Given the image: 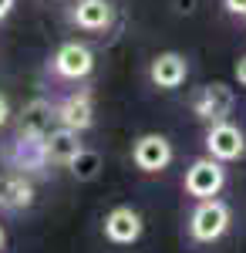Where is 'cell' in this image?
Listing matches in <instances>:
<instances>
[{
    "label": "cell",
    "instance_id": "6da1fadb",
    "mask_svg": "<svg viewBox=\"0 0 246 253\" xmlns=\"http://www.w3.org/2000/svg\"><path fill=\"white\" fill-rule=\"evenodd\" d=\"M229 223H233V213H229V206L223 199H199L196 203V210L189 213V236L196 243H216V240H223L229 230Z\"/></svg>",
    "mask_w": 246,
    "mask_h": 253
},
{
    "label": "cell",
    "instance_id": "7a4b0ae2",
    "mask_svg": "<svg viewBox=\"0 0 246 253\" xmlns=\"http://www.w3.org/2000/svg\"><path fill=\"white\" fill-rule=\"evenodd\" d=\"M47 138V135H44ZM44 138L41 135H24V132H14V138L0 149V159H3V166L7 169H14V172H41L44 166H51L47 162V149H44Z\"/></svg>",
    "mask_w": 246,
    "mask_h": 253
},
{
    "label": "cell",
    "instance_id": "3957f363",
    "mask_svg": "<svg viewBox=\"0 0 246 253\" xmlns=\"http://www.w3.org/2000/svg\"><path fill=\"white\" fill-rule=\"evenodd\" d=\"M182 189L192 196V199H212L226 189V162L212 159L206 152L203 159L189 162L186 169V179H182Z\"/></svg>",
    "mask_w": 246,
    "mask_h": 253
},
{
    "label": "cell",
    "instance_id": "277c9868",
    "mask_svg": "<svg viewBox=\"0 0 246 253\" xmlns=\"http://www.w3.org/2000/svg\"><path fill=\"white\" fill-rule=\"evenodd\" d=\"M233 108H236V95L226 81H209L203 88H196V95H192V115L206 125L226 122L233 115Z\"/></svg>",
    "mask_w": 246,
    "mask_h": 253
},
{
    "label": "cell",
    "instance_id": "5b68a950",
    "mask_svg": "<svg viewBox=\"0 0 246 253\" xmlns=\"http://www.w3.org/2000/svg\"><path fill=\"white\" fill-rule=\"evenodd\" d=\"M175 159V149H172V142L165 135H159V132H145V135L135 138L132 145V162L138 172H162V169H169V162Z\"/></svg>",
    "mask_w": 246,
    "mask_h": 253
},
{
    "label": "cell",
    "instance_id": "8992f818",
    "mask_svg": "<svg viewBox=\"0 0 246 253\" xmlns=\"http://www.w3.org/2000/svg\"><path fill=\"white\" fill-rule=\"evenodd\" d=\"M206 152L219 162H236V159L246 156V135L240 125L233 122H212L206 128Z\"/></svg>",
    "mask_w": 246,
    "mask_h": 253
},
{
    "label": "cell",
    "instance_id": "52a82bcc",
    "mask_svg": "<svg viewBox=\"0 0 246 253\" xmlns=\"http://www.w3.org/2000/svg\"><path fill=\"white\" fill-rule=\"evenodd\" d=\"M54 75L57 78H68V81H81L95 71V51L88 44H78V41H68L61 44L54 54Z\"/></svg>",
    "mask_w": 246,
    "mask_h": 253
},
{
    "label": "cell",
    "instance_id": "ba28073f",
    "mask_svg": "<svg viewBox=\"0 0 246 253\" xmlns=\"http://www.w3.org/2000/svg\"><path fill=\"white\" fill-rule=\"evenodd\" d=\"M186 78H189V61L179 51H162V54H155L149 61V81L155 88H162V91L182 88Z\"/></svg>",
    "mask_w": 246,
    "mask_h": 253
},
{
    "label": "cell",
    "instance_id": "9c48e42d",
    "mask_svg": "<svg viewBox=\"0 0 246 253\" xmlns=\"http://www.w3.org/2000/svg\"><path fill=\"white\" fill-rule=\"evenodd\" d=\"M101 230H105V240H108V243L128 247L135 240H142L145 223H142V213H138V210H132V206H115L112 213L105 216Z\"/></svg>",
    "mask_w": 246,
    "mask_h": 253
},
{
    "label": "cell",
    "instance_id": "30bf717a",
    "mask_svg": "<svg viewBox=\"0 0 246 253\" xmlns=\"http://www.w3.org/2000/svg\"><path fill=\"white\" fill-rule=\"evenodd\" d=\"M34 203V182L27 179V172H0V210L3 213H17L27 210Z\"/></svg>",
    "mask_w": 246,
    "mask_h": 253
},
{
    "label": "cell",
    "instance_id": "8fae6325",
    "mask_svg": "<svg viewBox=\"0 0 246 253\" xmlns=\"http://www.w3.org/2000/svg\"><path fill=\"white\" fill-rule=\"evenodd\" d=\"M54 108H57V125H68V128H78V132L95 125V101H91L88 91H75V95L61 98Z\"/></svg>",
    "mask_w": 246,
    "mask_h": 253
},
{
    "label": "cell",
    "instance_id": "7c38bea8",
    "mask_svg": "<svg viewBox=\"0 0 246 253\" xmlns=\"http://www.w3.org/2000/svg\"><path fill=\"white\" fill-rule=\"evenodd\" d=\"M44 149H47V162H51V166H64V169H68L71 159L84 149V145H81V132H78V128H68V125H57V128L47 132Z\"/></svg>",
    "mask_w": 246,
    "mask_h": 253
},
{
    "label": "cell",
    "instance_id": "4fadbf2b",
    "mask_svg": "<svg viewBox=\"0 0 246 253\" xmlns=\"http://www.w3.org/2000/svg\"><path fill=\"white\" fill-rule=\"evenodd\" d=\"M54 122H57V108L51 105V101H44V98H34V101L24 105V112L17 115V132L44 138L51 128H54Z\"/></svg>",
    "mask_w": 246,
    "mask_h": 253
},
{
    "label": "cell",
    "instance_id": "5bb4252c",
    "mask_svg": "<svg viewBox=\"0 0 246 253\" xmlns=\"http://www.w3.org/2000/svg\"><path fill=\"white\" fill-rule=\"evenodd\" d=\"M71 20H75L81 31L98 34V31H108V27H112L115 7L108 3V0H78L75 10H71Z\"/></svg>",
    "mask_w": 246,
    "mask_h": 253
},
{
    "label": "cell",
    "instance_id": "9a60e30c",
    "mask_svg": "<svg viewBox=\"0 0 246 253\" xmlns=\"http://www.w3.org/2000/svg\"><path fill=\"white\" fill-rule=\"evenodd\" d=\"M71 175H75L78 182H91V179H98V172H101V156H98L95 149H81L75 159H71Z\"/></svg>",
    "mask_w": 246,
    "mask_h": 253
},
{
    "label": "cell",
    "instance_id": "2e32d148",
    "mask_svg": "<svg viewBox=\"0 0 246 253\" xmlns=\"http://www.w3.org/2000/svg\"><path fill=\"white\" fill-rule=\"evenodd\" d=\"M223 7L233 17H246V0H223Z\"/></svg>",
    "mask_w": 246,
    "mask_h": 253
},
{
    "label": "cell",
    "instance_id": "e0dca14e",
    "mask_svg": "<svg viewBox=\"0 0 246 253\" xmlns=\"http://www.w3.org/2000/svg\"><path fill=\"white\" fill-rule=\"evenodd\" d=\"M233 75H236V81H240V84L246 88V54H243L240 61H236V68H233Z\"/></svg>",
    "mask_w": 246,
    "mask_h": 253
},
{
    "label": "cell",
    "instance_id": "ac0fdd59",
    "mask_svg": "<svg viewBox=\"0 0 246 253\" xmlns=\"http://www.w3.org/2000/svg\"><path fill=\"white\" fill-rule=\"evenodd\" d=\"M7 118H10V105H7V98L0 95V128L7 125Z\"/></svg>",
    "mask_w": 246,
    "mask_h": 253
},
{
    "label": "cell",
    "instance_id": "d6986e66",
    "mask_svg": "<svg viewBox=\"0 0 246 253\" xmlns=\"http://www.w3.org/2000/svg\"><path fill=\"white\" fill-rule=\"evenodd\" d=\"M14 7H17V0H0V20L7 17V14H10Z\"/></svg>",
    "mask_w": 246,
    "mask_h": 253
},
{
    "label": "cell",
    "instance_id": "ffe728a7",
    "mask_svg": "<svg viewBox=\"0 0 246 253\" xmlns=\"http://www.w3.org/2000/svg\"><path fill=\"white\" fill-rule=\"evenodd\" d=\"M3 247H7V233H3V226H0V253H3Z\"/></svg>",
    "mask_w": 246,
    "mask_h": 253
}]
</instances>
